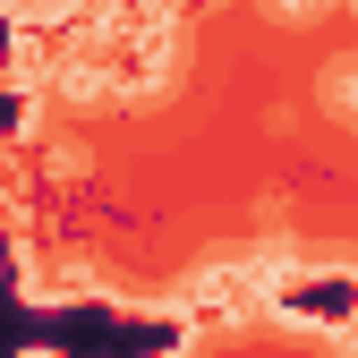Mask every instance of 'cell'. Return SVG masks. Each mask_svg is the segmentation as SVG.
Segmentation results:
<instances>
[{"label":"cell","mask_w":358,"mask_h":358,"mask_svg":"<svg viewBox=\"0 0 358 358\" xmlns=\"http://www.w3.org/2000/svg\"><path fill=\"white\" fill-rule=\"evenodd\" d=\"M324 111H333L350 137H358V60H341V69L324 77Z\"/></svg>","instance_id":"cell-1"}]
</instances>
